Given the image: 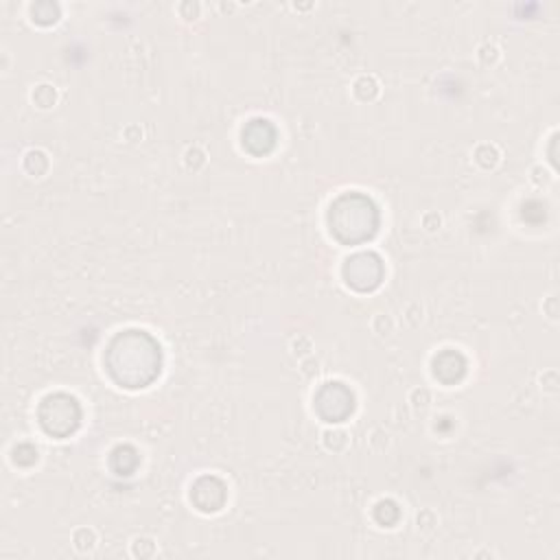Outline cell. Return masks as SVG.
<instances>
[{"instance_id": "3", "label": "cell", "mask_w": 560, "mask_h": 560, "mask_svg": "<svg viewBox=\"0 0 560 560\" xmlns=\"http://www.w3.org/2000/svg\"><path fill=\"white\" fill-rule=\"evenodd\" d=\"M39 422L50 435H68L79 424V405L72 396L55 394L46 396L39 407Z\"/></svg>"}, {"instance_id": "4", "label": "cell", "mask_w": 560, "mask_h": 560, "mask_svg": "<svg viewBox=\"0 0 560 560\" xmlns=\"http://www.w3.org/2000/svg\"><path fill=\"white\" fill-rule=\"evenodd\" d=\"M350 260L357 267H361L359 271L343 267V276L350 287H354L359 291H370L381 282V260L374 254H357Z\"/></svg>"}, {"instance_id": "1", "label": "cell", "mask_w": 560, "mask_h": 560, "mask_svg": "<svg viewBox=\"0 0 560 560\" xmlns=\"http://www.w3.org/2000/svg\"><path fill=\"white\" fill-rule=\"evenodd\" d=\"M107 365L122 387H144L160 372V346L144 330H125L109 343Z\"/></svg>"}, {"instance_id": "2", "label": "cell", "mask_w": 560, "mask_h": 560, "mask_svg": "<svg viewBox=\"0 0 560 560\" xmlns=\"http://www.w3.org/2000/svg\"><path fill=\"white\" fill-rule=\"evenodd\" d=\"M348 203L352 212H348L343 199L330 206V232H335V236L343 243H359L370 238L376 230V210L372 201L361 195H348Z\"/></svg>"}]
</instances>
